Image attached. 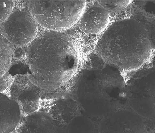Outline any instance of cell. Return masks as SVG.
I'll return each instance as SVG.
<instances>
[{
	"label": "cell",
	"mask_w": 155,
	"mask_h": 133,
	"mask_svg": "<svg viewBox=\"0 0 155 133\" xmlns=\"http://www.w3.org/2000/svg\"><path fill=\"white\" fill-rule=\"evenodd\" d=\"M132 2L131 1H97L101 7L106 11H117L127 8Z\"/></svg>",
	"instance_id": "30bf717a"
},
{
	"label": "cell",
	"mask_w": 155,
	"mask_h": 133,
	"mask_svg": "<svg viewBox=\"0 0 155 133\" xmlns=\"http://www.w3.org/2000/svg\"><path fill=\"white\" fill-rule=\"evenodd\" d=\"M49 112L41 111L22 115L21 122L16 129L17 132H55L60 124Z\"/></svg>",
	"instance_id": "8992f818"
},
{
	"label": "cell",
	"mask_w": 155,
	"mask_h": 133,
	"mask_svg": "<svg viewBox=\"0 0 155 133\" xmlns=\"http://www.w3.org/2000/svg\"><path fill=\"white\" fill-rule=\"evenodd\" d=\"M15 77L8 72L1 77V93L7 94L14 82Z\"/></svg>",
	"instance_id": "4fadbf2b"
},
{
	"label": "cell",
	"mask_w": 155,
	"mask_h": 133,
	"mask_svg": "<svg viewBox=\"0 0 155 133\" xmlns=\"http://www.w3.org/2000/svg\"><path fill=\"white\" fill-rule=\"evenodd\" d=\"M22 113L19 104L6 94H1V133L16 131L21 119Z\"/></svg>",
	"instance_id": "ba28073f"
},
{
	"label": "cell",
	"mask_w": 155,
	"mask_h": 133,
	"mask_svg": "<svg viewBox=\"0 0 155 133\" xmlns=\"http://www.w3.org/2000/svg\"><path fill=\"white\" fill-rule=\"evenodd\" d=\"M85 1H28L37 24L47 30L60 32L72 27L83 14Z\"/></svg>",
	"instance_id": "3957f363"
},
{
	"label": "cell",
	"mask_w": 155,
	"mask_h": 133,
	"mask_svg": "<svg viewBox=\"0 0 155 133\" xmlns=\"http://www.w3.org/2000/svg\"><path fill=\"white\" fill-rule=\"evenodd\" d=\"M14 46L1 35V77L8 71L14 57Z\"/></svg>",
	"instance_id": "9c48e42d"
},
{
	"label": "cell",
	"mask_w": 155,
	"mask_h": 133,
	"mask_svg": "<svg viewBox=\"0 0 155 133\" xmlns=\"http://www.w3.org/2000/svg\"><path fill=\"white\" fill-rule=\"evenodd\" d=\"M27 74L15 75L7 94L11 99L18 103L24 115L38 111L42 103L43 89L33 84Z\"/></svg>",
	"instance_id": "5b68a950"
},
{
	"label": "cell",
	"mask_w": 155,
	"mask_h": 133,
	"mask_svg": "<svg viewBox=\"0 0 155 133\" xmlns=\"http://www.w3.org/2000/svg\"><path fill=\"white\" fill-rule=\"evenodd\" d=\"M106 63L101 56L95 54H91L87 58L85 65L88 68L93 70H98L104 68L106 65Z\"/></svg>",
	"instance_id": "8fae6325"
},
{
	"label": "cell",
	"mask_w": 155,
	"mask_h": 133,
	"mask_svg": "<svg viewBox=\"0 0 155 133\" xmlns=\"http://www.w3.org/2000/svg\"><path fill=\"white\" fill-rule=\"evenodd\" d=\"M22 48L30 71L27 76L43 90L61 88L77 71L79 56L77 45L64 33L38 31L35 39Z\"/></svg>",
	"instance_id": "6da1fadb"
},
{
	"label": "cell",
	"mask_w": 155,
	"mask_h": 133,
	"mask_svg": "<svg viewBox=\"0 0 155 133\" xmlns=\"http://www.w3.org/2000/svg\"><path fill=\"white\" fill-rule=\"evenodd\" d=\"M80 19V29L85 33L91 34L101 33L106 28L110 21L107 11L97 6L89 8Z\"/></svg>",
	"instance_id": "52a82bcc"
},
{
	"label": "cell",
	"mask_w": 155,
	"mask_h": 133,
	"mask_svg": "<svg viewBox=\"0 0 155 133\" xmlns=\"http://www.w3.org/2000/svg\"><path fill=\"white\" fill-rule=\"evenodd\" d=\"M15 3L13 1H1V24L6 20L13 11Z\"/></svg>",
	"instance_id": "7c38bea8"
},
{
	"label": "cell",
	"mask_w": 155,
	"mask_h": 133,
	"mask_svg": "<svg viewBox=\"0 0 155 133\" xmlns=\"http://www.w3.org/2000/svg\"><path fill=\"white\" fill-rule=\"evenodd\" d=\"M151 39L144 23L135 19H126L109 27L100 40L97 49L107 64L124 70H135L150 59Z\"/></svg>",
	"instance_id": "7a4b0ae2"
},
{
	"label": "cell",
	"mask_w": 155,
	"mask_h": 133,
	"mask_svg": "<svg viewBox=\"0 0 155 133\" xmlns=\"http://www.w3.org/2000/svg\"><path fill=\"white\" fill-rule=\"evenodd\" d=\"M1 34L16 47L24 48L35 39L38 31V24L29 11H14L1 24Z\"/></svg>",
	"instance_id": "277c9868"
}]
</instances>
